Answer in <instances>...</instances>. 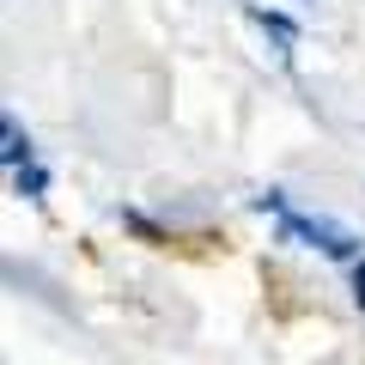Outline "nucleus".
Returning <instances> with one entry per match:
<instances>
[{"label": "nucleus", "instance_id": "f257e3e1", "mask_svg": "<svg viewBox=\"0 0 365 365\" xmlns=\"http://www.w3.org/2000/svg\"><path fill=\"white\" fill-rule=\"evenodd\" d=\"M274 220H280V225H274V237H280V244H304V250H317V256H329V262H359V237H353L341 220H329V213L280 207Z\"/></svg>", "mask_w": 365, "mask_h": 365}, {"label": "nucleus", "instance_id": "f03ea898", "mask_svg": "<svg viewBox=\"0 0 365 365\" xmlns=\"http://www.w3.org/2000/svg\"><path fill=\"white\" fill-rule=\"evenodd\" d=\"M244 19L274 43V61L292 67V49H299V19H292V13H274V6H256V0L244 6Z\"/></svg>", "mask_w": 365, "mask_h": 365}, {"label": "nucleus", "instance_id": "7ed1b4c3", "mask_svg": "<svg viewBox=\"0 0 365 365\" xmlns=\"http://www.w3.org/2000/svg\"><path fill=\"white\" fill-rule=\"evenodd\" d=\"M31 158H37V146H31L25 128H19V116L6 110V116H0V165L19 170V165H31Z\"/></svg>", "mask_w": 365, "mask_h": 365}, {"label": "nucleus", "instance_id": "20e7f679", "mask_svg": "<svg viewBox=\"0 0 365 365\" xmlns=\"http://www.w3.org/2000/svg\"><path fill=\"white\" fill-rule=\"evenodd\" d=\"M6 177H13V195H25V201H43V195H49V170H43L37 158L19 165V170H6Z\"/></svg>", "mask_w": 365, "mask_h": 365}, {"label": "nucleus", "instance_id": "39448f33", "mask_svg": "<svg viewBox=\"0 0 365 365\" xmlns=\"http://www.w3.org/2000/svg\"><path fill=\"white\" fill-rule=\"evenodd\" d=\"M353 304H359V311H365V256L353 262Z\"/></svg>", "mask_w": 365, "mask_h": 365}]
</instances>
